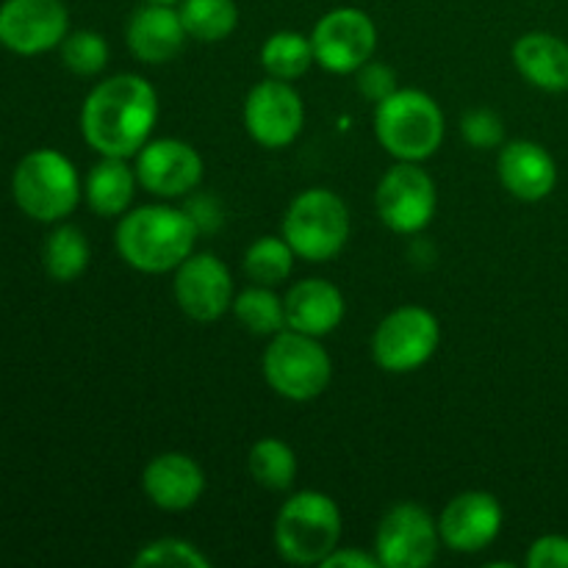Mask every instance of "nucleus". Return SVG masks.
Wrapping results in <instances>:
<instances>
[{"label": "nucleus", "mask_w": 568, "mask_h": 568, "mask_svg": "<svg viewBox=\"0 0 568 568\" xmlns=\"http://www.w3.org/2000/svg\"><path fill=\"white\" fill-rule=\"evenodd\" d=\"M159 120V94L142 75L122 72L98 83L83 100L81 133L100 155L133 159Z\"/></svg>", "instance_id": "f257e3e1"}, {"label": "nucleus", "mask_w": 568, "mask_h": 568, "mask_svg": "<svg viewBox=\"0 0 568 568\" xmlns=\"http://www.w3.org/2000/svg\"><path fill=\"white\" fill-rule=\"evenodd\" d=\"M197 220L172 205H142L122 214L116 225V253L128 266L148 275L175 272L197 244Z\"/></svg>", "instance_id": "f03ea898"}, {"label": "nucleus", "mask_w": 568, "mask_h": 568, "mask_svg": "<svg viewBox=\"0 0 568 568\" xmlns=\"http://www.w3.org/2000/svg\"><path fill=\"white\" fill-rule=\"evenodd\" d=\"M444 111L419 89H397L375 105V136L397 161H419L436 155L444 142Z\"/></svg>", "instance_id": "7ed1b4c3"}, {"label": "nucleus", "mask_w": 568, "mask_h": 568, "mask_svg": "<svg viewBox=\"0 0 568 568\" xmlns=\"http://www.w3.org/2000/svg\"><path fill=\"white\" fill-rule=\"evenodd\" d=\"M338 538L342 510L322 491L294 494L275 519V549L292 566H322Z\"/></svg>", "instance_id": "20e7f679"}, {"label": "nucleus", "mask_w": 568, "mask_h": 568, "mask_svg": "<svg viewBox=\"0 0 568 568\" xmlns=\"http://www.w3.org/2000/svg\"><path fill=\"white\" fill-rule=\"evenodd\" d=\"M11 194L26 216L37 222H61L81 200V178L59 150H33L22 155L11 175Z\"/></svg>", "instance_id": "39448f33"}, {"label": "nucleus", "mask_w": 568, "mask_h": 568, "mask_svg": "<svg viewBox=\"0 0 568 568\" xmlns=\"http://www.w3.org/2000/svg\"><path fill=\"white\" fill-rule=\"evenodd\" d=\"M349 211L331 189L300 192L283 216V239L294 255L311 264L331 261L349 242Z\"/></svg>", "instance_id": "423d86ee"}, {"label": "nucleus", "mask_w": 568, "mask_h": 568, "mask_svg": "<svg viewBox=\"0 0 568 568\" xmlns=\"http://www.w3.org/2000/svg\"><path fill=\"white\" fill-rule=\"evenodd\" d=\"M264 377L270 388L292 403L316 399L333 377V364L320 338L286 327L272 336L264 353Z\"/></svg>", "instance_id": "0eeeda50"}, {"label": "nucleus", "mask_w": 568, "mask_h": 568, "mask_svg": "<svg viewBox=\"0 0 568 568\" xmlns=\"http://www.w3.org/2000/svg\"><path fill=\"white\" fill-rule=\"evenodd\" d=\"M442 344V325L422 305H403L377 325L372 358L392 375H408L425 366Z\"/></svg>", "instance_id": "6e6552de"}, {"label": "nucleus", "mask_w": 568, "mask_h": 568, "mask_svg": "<svg viewBox=\"0 0 568 568\" xmlns=\"http://www.w3.org/2000/svg\"><path fill=\"white\" fill-rule=\"evenodd\" d=\"M442 547L438 521L416 503L386 510L375 532V555L383 568H427Z\"/></svg>", "instance_id": "1a4fd4ad"}, {"label": "nucleus", "mask_w": 568, "mask_h": 568, "mask_svg": "<svg viewBox=\"0 0 568 568\" xmlns=\"http://www.w3.org/2000/svg\"><path fill=\"white\" fill-rule=\"evenodd\" d=\"M314 59L322 70L349 75L375 55L377 26L364 9L342 6L322 17L311 33Z\"/></svg>", "instance_id": "9d476101"}, {"label": "nucleus", "mask_w": 568, "mask_h": 568, "mask_svg": "<svg viewBox=\"0 0 568 568\" xmlns=\"http://www.w3.org/2000/svg\"><path fill=\"white\" fill-rule=\"evenodd\" d=\"M438 192L433 178L414 161H399L381 178L375 192V209L383 225L394 233H419L436 214Z\"/></svg>", "instance_id": "9b49d317"}, {"label": "nucleus", "mask_w": 568, "mask_h": 568, "mask_svg": "<svg viewBox=\"0 0 568 568\" xmlns=\"http://www.w3.org/2000/svg\"><path fill=\"white\" fill-rule=\"evenodd\" d=\"M244 125L261 148H288L303 133L305 105L297 89L281 78L255 83L244 100Z\"/></svg>", "instance_id": "f8f14e48"}, {"label": "nucleus", "mask_w": 568, "mask_h": 568, "mask_svg": "<svg viewBox=\"0 0 568 568\" xmlns=\"http://www.w3.org/2000/svg\"><path fill=\"white\" fill-rule=\"evenodd\" d=\"M70 33L64 0H3L0 44L17 55H39L59 48Z\"/></svg>", "instance_id": "ddd939ff"}, {"label": "nucleus", "mask_w": 568, "mask_h": 568, "mask_svg": "<svg viewBox=\"0 0 568 568\" xmlns=\"http://www.w3.org/2000/svg\"><path fill=\"white\" fill-rule=\"evenodd\" d=\"M175 303L189 320L216 322L233 305V277L231 270L211 253H192L175 270Z\"/></svg>", "instance_id": "4468645a"}, {"label": "nucleus", "mask_w": 568, "mask_h": 568, "mask_svg": "<svg viewBox=\"0 0 568 568\" xmlns=\"http://www.w3.org/2000/svg\"><path fill=\"white\" fill-rule=\"evenodd\" d=\"M136 178L155 197H183L203 181V159L181 139H150L136 153Z\"/></svg>", "instance_id": "2eb2a0df"}, {"label": "nucleus", "mask_w": 568, "mask_h": 568, "mask_svg": "<svg viewBox=\"0 0 568 568\" xmlns=\"http://www.w3.org/2000/svg\"><path fill=\"white\" fill-rule=\"evenodd\" d=\"M503 505L494 494L464 491L447 503L438 519L442 544L453 552L475 555L497 541L503 530Z\"/></svg>", "instance_id": "dca6fc26"}, {"label": "nucleus", "mask_w": 568, "mask_h": 568, "mask_svg": "<svg viewBox=\"0 0 568 568\" xmlns=\"http://www.w3.org/2000/svg\"><path fill=\"white\" fill-rule=\"evenodd\" d=\"M144 497L166 514L194 508L205 491V475L194 458L183 453H164L150 460L142 471Z\"/></svg>", "instance_id": "f3484780"}, {"label": "nucleus", "mask_w": 568, "mask_h": 568, "mask_svg": "<svg viewBox=\"0 0 568 568\" xmlns=\"http://www.w3.org/2000/svg\"><path fill=\"white\" fill-rule=\"evenodd\" d=\"M189 33L183 28L181 11L172 3H148L144 0L125 26V42L131 53L144 64H166L186 44Z\"/></svg>", "instance_id": "a211bd4d"}, {"label": "nucleus", "mask_w": 568, "mask_h": 568, "mask_svg": "<svg viewBox=\"0 0 568 568\" xmlns=\"http://www.w3.org/2000/svg\"><path fill=\"white\" fill-rule=\"evenodd\" d=\"M499 183L525 203H538L549 197L558 183V164L547 148L530 139H516L499 148L497 155Z\"/></svg>", "instance_id": "6ab92c4d"}, {"label": "nucleus", "mask_w": 568, "mask_h": 568, "mask_svg": "<svg viewBox=\"0 0 568 568\" xmlns=\"http://www.w3.org/2000/svg\"><path fill=\"white\" fill-rule=\"evenodd\" d=\"M286 327L308 336L322 338L336 331L344 320V297L331 281L308 277V281L294 283L286 292Z\"/></svg>", "instance_id": "aec40b11"}, {"label": "nucleus", "mask_w": 568, "mask_h": 568, "mask_svg": "<svg viewBox=\"0 0 568 568\" xmlns=\"http://www.w3.org/2000/svg\"><path fill=\"white\" fill-rule=\"evenodd\" d=\"M514 64L527 83L544 92H568V44L547 31L516 39Z\"/></svg>", "instance_id": "412c9836"}, {"label": "nucleus", "mask_w": 568, "mask_h": 568, "mask_svg": "<svg viewBox=\"0 0 568 568\" xmlns=\"http://www.w3.org/2000/svg\"><path fill=\"white\" fill-rule=\"evenodd\" d=\"M136 170L128 166V159L103 155L87 175V203L98 216H122L136 194Z\"/></svg>", "instance_id": "4be33fe9"}, {"label": "nucleus", "mask_w": 568, "mask_h": 568, "mask_svg": "<svg viewBox=\"0 0 568 568\" xmlns=\"http://www.w3.org/2000/svg\"><path fill=\"white\" fill-rule=\"evenodd\" d=\"M314 44L311 37L300 31H277L261 48V67L270 72V78L281 81H297L314 64Z\"/></svg>", "instance_id": "5701e85b"}, {"label": "nucleus", "mask_w": 568, "mask_h": 568, "mask_svg": "<svg viewBox=\"0 0 568 568\" xmlns=\"http://www.w3.org/2000/svg\"><path fill=\"white\" fill-rule=\"evenodd\" d=\"M89 255H92V250H89V242L87 236H83L81 227L59 225L50 233L48 242H44V272H48L53 281L70 283L87 272Z\"/></svg>", "instance_id": "b1692460"}, {"label": "nucleus", "mask_w": 568, "mask_h": 568, "mask_svg": "<svg viewBox=\"0 0 568 568\" xmlns=\"http://www.w3.org/2000/svg\"><path fill=\"white\" fill-rule=\"evenodd\" d=\"M247 469L253 480L266 491H288L297 480L294 449L281 438H261L247 455Z\"/></svg>", "instance_id": "393cba45"}, {"label": "nucleus", "mask_w": 568, "mask_h": 568, "mask_svg": "<svg viewBox=\"0 0 568 568\" xmlns=\"http://www.w3.org/2000/svg\"><path fill=\"white\" fill-rule=\"evenodd\" d=\"M183 28L197 42H222L239 26L236 0H181Z\"/></svg>", "instance_id": "a878e982"}, {"label": "nucleus", "mask_w": 568, "mask_h": 568, "mask_svg": "<svg viewBox=\"0 0 568 568\" xmlns=\"http://www.w3.org/2000/svg\"><path fill=\"white\" fill-rule=\"evenodd\" d=\"M231 311L242 322V327H247L255 336H277L281 331H286V305L272 292V286L253 283L233 297Z\"/></svg>", "instance_id": "bb28decb"}, {"label": "nucleus", "mask_w": 568, "mask_h": 568, "mask_svg": "<svg viewBox=\"0 0 568 568\" xmlns=\"http://www.w3.org/2000/svg\"><path fill=\"white\" fill-rule=\"evenodd\" d=\"M294 250L283 236H261L244 253V272L258 286H277L292 275Z\"/></svg>", "instance_id": "cd10ccee"}, {"label": "nucleus", "mask_w": 568, "mask_h": 568, "mask_svg": "<svg viewBox=\"0 0 568 568\" xmlns=\"http://www.w3.org/2000/svg\"><path fill=\"white\" fill-rule=\"evenodd\" d=\"M61 48V64L72 72V75L92 78L105 70L109 64V42L100 37L98 31H75L67 33Z\"/></svg>", "instance_id": "c85d7f7f"}, {"label": "nucleus", "mask_w": 568, "mask_h": 568, "mask_svg": "<svg viewBox=\"0 0 568 568\" xmlns=\"http://www.w3.org/2000/svg\"><path fill=\"white\" fill-rule=\"evenodd\" d=\"M136 568H211V560L194 544L183 538H161L139 549L133 558Z\"/></svg>", "instance_id": "c756f323"}, {"label": "nucleus", "mask_w": 568, "mask_h": 568, "mask_svg": "<svg viewBox=\"0 0 568 568\" xmlns=\"http://www.w3.org/2000/svg\"><path fill=\"white\" fill-rule=\"evenodd\" d=\"M460 133L466 142L477 150L503 148L505 144V122L497 111L491 109H471L460 120Z\"/></svg>", "instance_id": "7c9ffc66"}, {"label": "nucleus", "mask_w": 568, "mask_h": 568, "mask_svg": "<svg viewBox=\"0 0 568 568\" xmlns=\"http://www.w3.org/2000/svg\"><path fill=\"white\" fill-rule=\"evenodd\" d=\"M358 89L366 100L372 103H381L388 94L397 92V75H394L392 67L381 64V61H366L358 70Z\"/></svg>", "instance_id": "2f4dec72"}, {"label": "nucleus", "mask_w": 568, "mask_h": 568, "mask_svg": "<svg viewBox=\"0 0 568 568\" xmlns=\"http://www.w3.org/2000/svg\"><path fill=\"white\" fill-rule=\"evenodd\" d=\"M530 568H568V536H541L527 549Z\"/></svg>", "instance_id": "473e14b6"}, {"label": "nucleus", "mask_w": 568, "mask_h": 568, "mask_svg": "<svg viewBox=\"0 0 568 568\" xmlns=\"http://www.w3.org/2000/svg\"><path fill=\"white\" fill-rule=\"evenodd\" d=\"M381 560H377L375 552H361V549H344L336 547L325 560H322V568H377Z\"/></svg>", "instance_id": "72a5a7b5"}, {"label": "nucleus", "mask_w": 568, "mask_h": 568, "mask_svg": "<svg viewBox=\"0 0 568 568\" xmlns=\"http://www.w3.org/2000/svg\"><path fill=\"white\" fill-rule=\"evenodd\" d=\"M148 3H178V0H148Z\"/></svg>", "instance_id": "f704fd0d"}]
</instances>
